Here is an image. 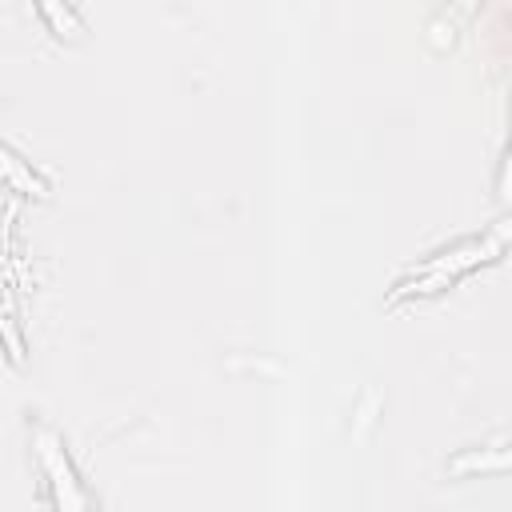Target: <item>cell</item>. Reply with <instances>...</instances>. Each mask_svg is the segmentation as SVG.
<instances>
[{
  "instance_id": "cell-1",
  "label": "cell",
  "mask_w": 512,
  "mask_h": 512,
  "mask_svg": "<svg viewBox=\"0 0 512 512\" xmlns=\"http://www.w3.org/2000/svg\"><path fill=\"white\" fill-rule=\"evenodd\" d=\"M500 248H504V228H496L488 240H468V244H460V248H452V252H440L436 260H424V264L416 268V276L396 288V296H400V292H428V288L440 284L444 276L452 280L460 268H472L476 260H488V256H496Z\"/></svg>"
},
{
  "instance_id": "cell-2",
  "label": "cell",
  "mask_w": 512,
  "mask_h": 512,
  "mask_svg": "<svg viewBox=\"0 0 512 512\" xmlns=\"http://www.w3.org/2000/svg\"><path fill=\"white\" fill-rule=\"evenodd\" d=\"M40 460L52 476V488H56V500H60V512H88V500H84V488L76 484L72 476V464L64 456V448L56 444L52 432H40Z\"/></svg>"
},
{
  "instance_id": "cell-3",
  "label": "cell",
  "mask_w": 512,
  "mask_h": 512,
  "mask_svg": "<svg viewBox=\"0 0 512 512\" xmlns=\"http://www.w3.org/2000/svg\"><path fill=\"white\" fill-rule=\"evenodd\" d=\"M0 168H4V176L16 184V188H24V192H36V196H44L48 192V184L32 172V164H24L8 144H0Z\"/></svg>"
}]
</instances>
